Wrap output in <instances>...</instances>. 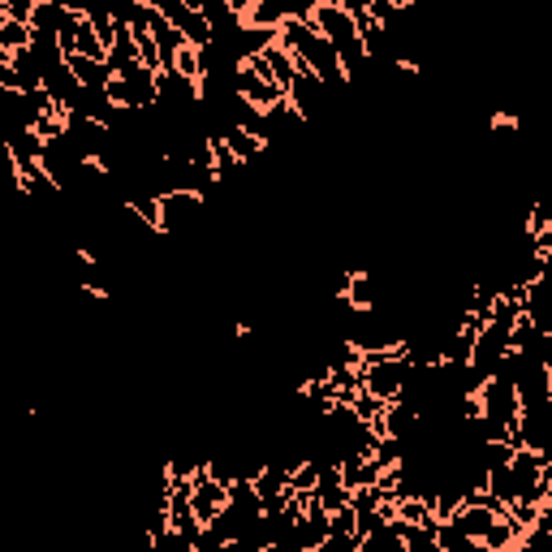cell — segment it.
Segmentation results:
<instances>
[{"instance_id":"9a60e30c","label":"cell","mask_w":552,"mask_h":552,"mask_svg":"<svg viewBox=\"0 0 552 552\" xmlns=\"http://www.w3.org/2000/svg\"><path fill=\"white\" fill-rule=\"evenodd\" d=\"M315 5H320V0H285L289 18H311V13H315Z\"/></svg>"},{"instance_id":"52a82bcc","label":"cell","mask_w":552,"mask_h":552,"mask_svg":"<svg viewBox=\"0 0 552 552\" xmlns=\"http://www.w3.org/2000/svg\"><path fill=\"white\" fill-rule=\"evenodd\" d=\"M345 302H350L354 311L380 307V276H371V272H350V281H345Z\"/></svg>"},{"instance_id":"7a4b0ae2","label":"cell","mask_w":552,"mask_h":552,"mask_svg":"<svg viewBox=\"0 0 552 552\" xmlns=\"http://www.w3.org/2000/svg\"><path fill=\"white\" fill-rule=\"evenodd\" d=\"M509 445L535 449V453L552 449V397H544V402H522L518 419L509 423Z\"/></svg>"},{"instance_id":"4fadbf2b","label":"cell","mask_w":552,"mask_h":552,"mask_svg":"<svg viewBox=\"0 0 552 552\" xmlns=\"http://www.w3.org/2000/svg\"><path fill=\"white\" fill-rule=\"evenodd\" d=\"M173 69H177V74H186V78H203V48L182 44V48H177Z\"/></svg>"},{"instance_id":"7c38bea8","label":"cell","mask_w":552,"mask_h":552,"mask_svg":"<svg viewBox=\"0 0 552 552\" xmlns=\"http://www.w3.org/2000/svg\"><path fill=\"white\" fill-rule=\"evenodd\" d=\"M518 540H522V531L509 522V514H501L488 531H483V548H488V552H505V548H514Z\"/></svg>"},{"instance_id":"30bf717a","label":"cell","mask_w":552,"mask_h":552,"mask_svg":"<svg viewBox=\"0 0 552 552\" xmlns=\"http://www.w3.org/2000/svg\"><path fill=\"white\" fill-rule=\"evenodd\" d=\"M285 18H289L285 0H255V5L246 9V22H251V26H264V31H281Z\"/></svg>"},{"instance_id":"9c48e42d","label":"cell","mask_w":552,"mask_h":552,"mask_svg":"<svg viewBox=\"0 0 552 552\" xmlns=\"http://www.w3.org/2000/svg\"><path fill=\"white\" fill-rule=\"evenodd\" d=\"M363 552H406V535H402V527H397V518L384 522V527H376V531H367Z\"/></svg>"},{"instance_id":"3957f363","label":"cell","mask_w":552,"mask_h":552,"mask_svg":"<svg viewBox=\"0 0 552 552\" xmlns=\"http://www.w3.org/2000/svg\"><path fill=\"white\" fill-rule=\"evenodd\" d=\"M207 212V195L199 190H164L160 195V233H190Z\"/></svg>"},{"instance_id":"2e32d148","label":"cell","mask_w":552,"mask_h":552,"mask_svg":"<svg viewBox=\"0 0 552 552\" xmlns=\"http://www.w3.org/2000/svg\"><path fill=\"white\" fill-rule=\"evenodd\" d=\"M341 5H345V9H350V13H354V18H363V13H371V0H341Z\"/></svg>"},{"instance_id":"277c9868","label":"cell","mask_w":552,"mask_h":552,"mask_svg":"<svg viewBox=\"0 0 552 552\" xmlns=\"http://www.w3.org/2000/svg\"><path fill=\"white\" fill-rule=\"evenodd\" d=\"M328 531H333V514L311 496L307 509H302L298 522H294V548L298 552H320L328 544Z\"/></svg>"},{"instance_id":"e0dca14e","label":"cell","mask_w":552,"mask_h":552,"mask_svg":"<svg viewBox=\"0 0 552 552\" xmlns=\"http://www.w3.org/2000/svg\"><path fill=\"white\" fill-rule=\"evenodd\" d=\"M548 458H552V449H548Z\"/></svg>"},{"instance_id":"8992f818","label":"cell","mask_w":552,"mask_h":552,"mask_svg":"<svg viewBox=\"0 0 552 552\" xmlns=\"http://www.w3.org/2000/svg\"><path fill=\"white\" fill-rule=\"evenodd\" d=\"M238 95H246L255 108H272V104L285 100V87H276V82H268L259 69H251V65L242 61V69H238Z\"/></svg>"},{"instance_id":"ba28073f","label":"cell","mask_w":552,"mask_h":552,"mask_svg":"<svg viewBox=\"0 0 552 552\" xmlns=\"http://www.w3.org/2000/svg\"><path fill=\"white\" fill-rule=\"evenodd\" d=\"M65 61L78 74L82 87H108V82H113V65L100 61V57H82V52H74V57H65Z\"/></svg>"},{"instance_id":"8fae6325","label":"cell","mask_w":552,"mask_h":552,"mask_svg":"<svg viewBox=\"0 0 552 552\" xmlns=\"http://www.w3.org/2000/svg\"><path fill=\"white\" fill-rule=\"evenodd\" d=\"M31 39H35V26L31 22L0 18V52H22V48H31Z\"/></svg>"},{"instance_id":"5bb4252c","label":"cell","mask_w":552,"mask_h":552,"mask_svg":"<svg viewBox=\"0 0 552 552\" xmlns=\"http://www.w3.org/2000/svg\"><path fill=\"white\" fill-rule=\"evenodd\" d=\"M39 9V0H0V18H18V22H31Z\"/></svg>"},{"instance_id":"5b68a950","label":"cell","mask_w":552,"mask_h":552,"mask_svg":"<svg viewBox=\"0 0 552 552\" xmlns=\"http://www.w3.org/2000/svg\"><path fill=\"white\" fill-rule=\"evenodd\" d=\"M328 95H333V91H328L324 82L311 74V69H298V74H294V82H289V91H285V100L294 104L298 113L311 121V117H315V113H320V108L328 104Z\"/></svg>"},{"instance_id":"6da1fadb","label":"cell","mask_w":552,"mask_h":552,"mask_svg":"<svg viewBox=\"0 0 552 552\" xmlns=\"http://www.w3.org/2000/svg\"><path fill=\"white\" fill-rule=\"evenodd\" d=\"M108 95H113L117 108L147 113V108L160 104V69H151L143 61H130L126 69H117V74H113V82H108Z\"/></svg>"}]
</instances>
